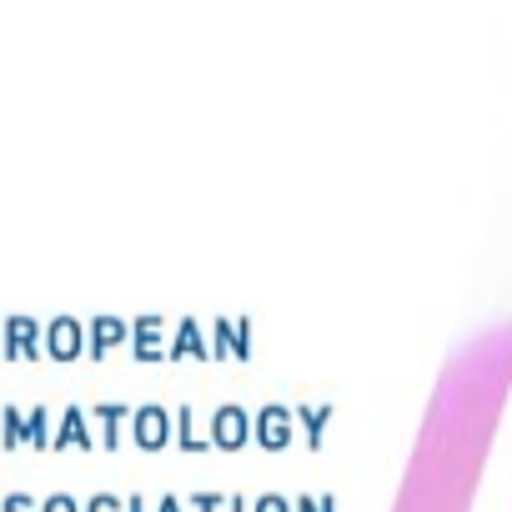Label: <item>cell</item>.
<instances>
[{
    "label": "cell",
    "instance_id": "cell-1",
    "mask_svg": "<svg viewBox=\"0 0 512 512\" xmlns=\"http://www.w3.org/2000/svg\"><path fill=\"white\" fill-rule=\"evenodd\" d=\"M387 512H512V317L442 362Z\"/></svg>",
    "mask_w": 512,
    "mask_h": 512
}]
</instances>
